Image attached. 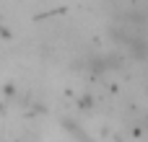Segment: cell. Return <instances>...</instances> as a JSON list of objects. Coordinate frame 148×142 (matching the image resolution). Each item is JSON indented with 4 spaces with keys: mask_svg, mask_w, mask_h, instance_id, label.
<instances>
[{
    "mask_svg": "<svg viewBox=\"0 0 148 142\" xmlns=\"http://www.w3.org/2000/svg\"><path fill=\"white\" fill-rule=\"evenodd\" d=\"M39 140V132H21L16 135V142H36Z\"/></svg>",
    "mask_w": 148,
    "mask_h": 142,
    "instance_id": "cell-1",
    "label": "cell"
}]
</instances>
